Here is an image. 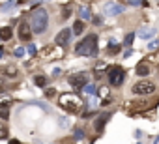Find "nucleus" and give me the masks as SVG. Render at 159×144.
I'll return each instance as SVG.
<instances>
[{
    "instance_id": "e433bc0d",
    "label": "nucleus",
    "mask_w": 159,
    "mask_h": 144,
    "mask_svg": "<svg viewBox=\"0 0 159 144\" xmlns=\"http://www.w3.org/2000/svg\"><path fill=\"white\" fill-rule=\"evenodd\" d=\"M2 56H4V51H2V49H0V58H2Z\"/></svg>"
},
{
    "instance_id": "393cba45",
    "label": "nucleus",
    "mask_w": 159,
    "mask_h": 144,
    "mask_svg": "<svg viewBox=\"0 0 159 144\" xmlns=\"http://www.w3.org/2000/svg\"><path fill=\"white\" fill-rule=\"evenodd\" d=\"M26 52H28V54H30V56H36V54H38V47H36V45H32V43H30V45H28V47H26Z\"/></svg>"
},
{
    "instance_id": "6ab92c4d",
    "label": "nucleus",
    "mask_w": 159,
    "mask_h": 144,
    "mask_svg": "<svg viewBox=\"0 0 159 144\" xmlns=\"http://www.w3.org/2000/svg\"><path fill=\"white\" fill-rule=\"evenodd\" d=\"M13 8H17V2H13V0H10V2H6V4L2 6V11H4V13H8V11H11Z\"/></svg>"
},
{
    "instance_id": "ddd939ff",
    "label": "nucleus",
    "mask_w": 159,
    "mask_h": 144,
    "mask_svg": "<svg viewBox=\"0 0 159 144\" xmlns=\"http://www.w3.org/2000/svg\"><path fill=\"white\" fill-rule=\"evenodd\" d=\"M109 69V65H107V62H98L96 65H94V73H96V77H101L105 71Z\"/></svg>"
},
{
    "instance_id": "20e7f679",
    "label": "nucleus",
    "mask_w": 159,
    "mask_h": 144,
    "mask_svg": "<svg viewBox=\"0 0 159 144\" xmlns=\"http://www.w3.org/2000/svg\"><path fill=\"white\" fill-rule=\"evenodd\" d=\"M107 79H109V84H111V86H122V84H124V79H125V71H124V67H120V65L111 67Z\"/></svg>"
},
{
    "instance_id": "9b49d317",
    "label": "nucleus",
    "mask_w": 159,
    "mask_h": 144,
    "mask_svg": "<svg viewBox=\"0 0 159 144\" xmlns=\"http://www.w3.org/2000/svg\"><path fill=\"white\" fill-rule=\"evenodd\" d=\"M137 36H139L140 39H152V38L155 36V30H153V28H148V26H142V28H139Z\"/></svg>"
},
{
    "instance_id": "4468645a",
    "label": "nucleus",
    "mask_w": 159,
    "mask_h": 144,
    "mask_svg": "<svg viewBox=\"0 0 159 144\" xmlns=\"http://www.w3.org/2000/svg\"><path fill=\"white\" fill-rule=\"evenodd\" d=\"M11 26H2L0 28V41H8V39H11Z\"/></svg>"
},
{
    "instance_id": "7ed1b4c3",
    "label": "nucleus",
    "mask_w": 159,
    "mask_h": 144,
    "mask_svg": "<svg viewBox=\"0 0 159 144\" xmlns=\"http://www.w3.org/2000/svg\"><path fill=\"white\" fill-rule=\"evenodd\" d=\"M58 105L64 110H67V112H79L84 107V101L79 97L77 94H62L58 97Z\"/></svg>"
},
{
    "instance_id": "1a4fd4ad",
    "label": "nucleus",
    "mask_w": 159,
    "mask_h": 144,
    "mask_svg": "<svg viewBox=\"0 0 159 144\" xmlns=\"http://www.w3.org/2000/svg\"><path fill=\"white\" fill-rule=\"evenodd\" d=\"M124 10H125L124 4H107V6H105V13H107L109 17L120 15V13H124Z\"/></svg>"
},
{
    "instance_id": "473e14b6",
    "label": "nucleus",
    "mask_w": 159,
    "mask_h": 144,
    "mask_svg": "<svg viewBox=\"0 0 159 144\" xmlns=\"http://www.w3.org/2000/svg\"><path fill=\"white\" fill-rule=\"evenodd\" d=\"M58 75H60V67H54L52 69V77H58Z\"/></svg>"
},
{
    "instance_id": "423d86ee",
    "label": "nucleus",
    "mask_w": 159,
    "mask_h": 144,
    "mask_svg": "<svg viewBox=\"0 0 159 144\" xmlns=\"http://www.w3.org/2000/svg\"><path fill=\"white\" fill-rule=\"evenodd\" d=\"M71 36H73V30H69V28L60 30V32L56 34V38H54V45H58V47H67L69 41H71Z\"/></svg>"
},
{
    "instance_id": "5701e85b",
    "label": "nucleus",
    "mask_w": 159,
    "mask_h": 144,
    "mask_svg": "<svg viewBox=\"0 0 159 144\" xmlns=\"http://www.w3.org/2000/svg\"><path fill=\"white\" fill-rule=\"evenodd\" d=\"M83 90H84V94H88V96H96V86H94V84H90V83H88Z\"/></svg>"
},
{
    "instance_id": "f704fd0d",
    "label": "nucleus",
    "mask_w": 159,
    "mask_h": 144,
    "mask_svg": "<svg viewBox=\"0 0 159 144\" xmlns=\"http://www.w3.org/2000/svg\"><path fill=\"white\" fill-rule=\"evenodd\" d=\"M4 88V79H0V90Z\"/></svg>"
},
{
    "instance_id": "a211bd4d",
    "label": "nucleus",
    "mask_w": 159,
    "mask_h": 144,
    "mask_svg": "<svg viewBox=\"0 0 159 144\" xmlns=\"http://www.w3.org/2000/svg\"><path fill=\"white\" fill-rule=\"evenodd\" d=\"M120 49H122V47H120L118 43H114V41H111V43H109V54H118V52H120Z\"/></svg>"
},
{
    "instance_id": "6e6552de",
    "label": "nucleus",
    "mask_w": 159,
    "mask_h": 144,
    "mask_svg": "<svg viewBox=\"0 0 159 144\" xmlns=\"http://www.w3.org/2000/svg\"><path fill=\"white\" fill-rule=\"evenodd\" d=\"M32 38V26L30 23H21L19 25V39L21 41H30Z\"/></svg>"
},
{
    "instance_id": "b1692460",
    "label": "nucleus",
    "mask_w": 159,
    "mask_h": 144,
    "mask_svg": "<svg viewBox=\"0 0 159 144\" xmlns=\"http://www.w3.org/2000/svg\"><path fill=\"white\" fill-rule=\"evenodd\" d=\"M133 39H135V34H131V32H129V34L125 36V39H124V45H125V47H131Z\"/></svg>"
},
{
    "instance_id": "2f4dec72",
    "label": "nucleus",
    "mask_w": 159,
    "mask_h": 144,
    "mask_svg": "<svg viewBox=\"0 0 159 144\" xmlns=\"http://www.w3.org/2000/svg\"><path fill=\"white\" fill-rule=\"evenodd\" d=\"M6 71H8L10 75H15V73H17V71H15V67H13V65H8V67H6Z\"/></svg>"
},
{
    "instance_id": "412c9836",
    "label": "nucleus",
    "mask_w": 159,
    "mask_h": 144,
    "mask_svg": "<svg viewBox=\"0 0 159 144\" xmlns=\"http://www.w3.org/2000/svg\"><path fill=\"white\" fill-rule=\"evenodd\" d=\"M2 138H8V125L4 122H0V140Z\"/></svg>"
},
{
    "instance_id": "bb28decb",
    "label": "nucleus",
    "mask_w": 159,
    "mask_h": 144,
    "mask_svg": "<svg viewBox=\"0 0 159 144\" xmlns=\"http://www.w3.org/2000/svg\"><path fill=\"white\" fill-rule=\"evenodd\" d=\"M0 118H10V110H8V107H0Z\"/></svg>"
},
{
    "instance_id": "cd10ccee",
    "label": "nucleus",
    "mask_w": 159,
    "mask_h": 144,
    "mask_svg": "<svg viewBox=\"0 0 159 144\" xmlns=\"http://www.w3.org/2000/svg\"><path fill=\"white\" fill-rule=\"evenodd\" d=\"M75 138L77 140H83L84 138V131L83 129H75Z\"/></svg>"
},
{
    "instance_id": "9d476101",
    "label": "nucleus",
    "mask_w": 159,
    "mask_h": 144,
    "mask_svg": "<svg viewBox=\"0 0 159 144\" xmlns=\"http://www.w3.org/2000/svg\"><path fill=\"white\" fill-rule=\"evenodd\" d=\"M135 73L139 75V77H148L150 75V64L148 62H139L137 64V67H135Z\"/></svg>"
},
{
    "instance_id": "f8f14e48",
    "label": "nucleus",
    "mask_w": 159,
    "mask_h": 144,
    "mask_svg": "<svg viewBox=\"0 0 159 144\" xmlns=\"http://www.w3.org/2000/svg\"><path fill=\"white\" fill-rule=\"evenodd\" d=\"M73 36H81L83 32H84V21L83 19H77L75 23H73Z\"/></svg>"
},
{
    "instance_id": "c9c22d12",
    "label": "nucleus",
    "mask_w": 159,
    "mask_h": 144,
    "mask_svg": "<svg viewBox=\"0 0 159 144\" xmlns=\"http://www.w3.org/2000/svg\"><path fill=\"white\" fill-rule=\"evenodd\" d=\"M10 144H19V140H11V142H10Z\"/></svg>"
},
{
    "instance_id": "4be33fe9",
    "label": "nucleus",
    "mask_w": 159,
    "mask_h": 144,
    "mask_svg": "<svg viewBox=\"0 0 159 144\" xmlns=\"http://www.w3.org/2000/svg\"><path fill=\"white\" fill-rule=\"evenodd\" d=\"M124 4L125 6H142V4H146V0H124Z\"/></svg>"
},
{
    "instance_id": "aec40b11",
    "label": "nucleus",
    "mask_w": 159,
    "mask_h": 144,
    "mask_svg": "<svg viewBox=\"0 0 159 144\" xmlns=\"http://www.w3.org/2000/svg\"><path fill=\"white\" fill-rule=\"evenodd\" d=\"M10 103H11V96L8 94V96H0V107H10Z\"/></svg>"
},
{
    "instance_id": "7c9ffc66",
    "label": "nucleus",
    "mask_w": 159,
    "mask_h": 144,
    "mask_svg": "<svg viewBox=\"0 0 159 144\" xmlns=\"http://www.w3.org/2000/svg\"><path fill=\"white\" fill-rule=\"evenodd\" d=\"M92 23H94V25H101L103 21H101V17H99V15H96V17H92Z\"/></svg>"
},
{
    "instance_id": "f257e3e1",
    "label": "nucleus",
    "mask_w": 159,
    "mask_h": 144,
    "mask_svg": "<svg viewBox=\"0 0 159 144\" xmlns=\"http://www.w3.org/2000/svg\"><path fill=\"white\" fill-rule=\"evenodd\" d=\"M30 26L34 34H43L49 26V13L45 8H36L30 15Z\"/></svg>"
},
{
    "instance_id": "2eb2a0df",
    "label": "nucleus",
    "mask_w": 159,
    "mask_h": 144,
    "mask_svg": "<svg viewBox=\"0 0 159 144\" xmlns=\"http://www.w3.org/2000/svg\"><path fill=\"white\" fill-rule=\"evenodd\" d=\"M79 17H81L83 21H86V19H92V13H90V6H83L81 10H79Z\"/></svg>"
},
{
    "instance_id": "c756f323",
    "label": "nucleus",
    "mask_w": 159,
    "mask_h": 144,
    "mask_svg": "<svg viewBox=\"0 0 159 144\" xmlns=\"http://www.w3.org/2000/svg\"><path fill=\"white\" fill-rule=\"evenodd\" d=\"M13 54H15V56H17V58H21V56H25V49H23V47H17V49H15V52H13Z\"/></svg>"
},
{
    "instance_id": "f3484780",
    "label": "nucleus",
    "mask_w": 159,
    "mask_h": 144,
    "mask_svg": "<svg viewBox=\"0 0 159 144\" xmlns=\"http://www.w3.org/2000/svg\"><path fill=\"white\" fill-rule=\"evenodd\" d=\"M47 83H49V79L45 75H36L34 77V84L36 86H47Z\"/></svg>"
},
{
    "instance_id": "f03ea898",
    "label": "nucleus",
    "mask_w": 159,
    "mask_h": 144,
    "mask_svg": "<svg viewBox=\"0 0 159 144\" xmlns=\"http://www.w3.org/2000/svg\"><path fill=\"white\" fill-rule=\"evenodd\" d=\"M75 52L81 56H98V36L88 34L81 43L75 47Z\"/></svg>"
},
{
    "instance_id": "c85d7f7f",
    "label": "nucleus",
    "mask_w": 159,
    "mask_h": 144,
    "mask_svg": "<svg viewBox=\"0 0 159 144\" xmlns=\"http://www.w3.org/2000/svg\"><path fill=\"white\" fill-rule=\"evenodd\" d=\"M157 47H159V41H157V39H153V41H150V45H148V49H150V51H155Z\"/></svg>"
},
{
    "instance_id": "0eeeda50",
    "label": "nucleus",
    "mask_w": 159,
    "mask_h": 144,
    "mask_svg": "<svg viewBox=\"0 0 159 144\" xmlns=\"http://www.w3.org/2000/svg\"><path fill=\"white\" fill-rule=\"evenodd\" d=\"M69 84L75 88V90H81L88 84V75L86 73H77V75H71L69 77Z\"/></svg>"
},
{
    "instance_id": "a878e982",
    "label": "nucleus",
    "mask_w": 159,
    "mask_h": 144,
    "mask_svg": "<svg viewBox=\"0 0 159 144\" xmlns=\"http://www.w3.org/2000/svg\"><path fill=\"white\" fill-rule=\"evenodd\" d=\"M69 15H71V8H69V6H64V11H62V21H64V19H67Z\"/></svg>"
},
{
    "instance_id": "39448f33",
    "label": "nucleus",
    "mask_w": 159,
    "mask_h": 144,
    "mask_svg": "<svg viewBox=\"0 0 159 144\" xmlns=\"http://www.w3.org/2000/svg\"><path fill=\"white\" fill-rule=\"evenodd\" d=\"M153 92H155V84H153L152 81L142 79V81H139V83L133 84V94H135V96H150V94H153Z\"/></svg>"
},
{
    "instance_id": "dca6fc26",
    "label": "nucleus",
    "mask_w": 159,
    "mask_h": 144,
    "mask_svg": "<svg viewBox=\"0 0 159 144\" xmlns=\"http://www.w3.org/2000/svg\"><path fill=\"white\" fill-rule=\"evenodd\" d=\"M107 120H109V114H101V116L96 120V129L101 131V129L105 127V122H107Z\"/></svg>"
},
{
    "instance_id": "72a5a7b5",
    "label": "nucleus",
    "mask_w": 159,
    "mask_h": 144,
    "mask_svg": "<svg viewBox=\"0 0 159 144\" xmlns=\"http://www.w3.org/2000/svg\"><path fill=\"white\" fill-rule=\"evenodd\" d=\"M45 94H47V96H49V97H51V96H54V94H56V92H54V90H47V92H45Z\"/></svg>"
}]
</instances>
